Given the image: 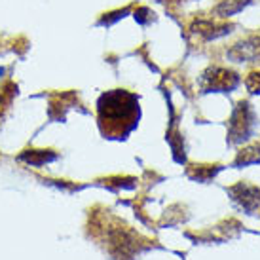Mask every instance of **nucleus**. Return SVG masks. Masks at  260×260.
Returning a JSON list of instances; mask_svg holds the SVG:
<instances>
[{
	"label": "nucleus",
	"instance_id": "nucleus-3",
	"mask_svg": "<svg viewBox=\"0 0 260 260\" xmlns=\"http://www.w3.org/2000/svg\"><path fill=\"white\" fill-rule=\"evenodd\" d=\"M239 74L222 67H209L200 76V89L203 93H230L239 86Z\"/></svg>",
	"mask_w": 260,
	"mask_h": 260
},
{
	"label": "nucleus",
	"instance_id": "nucleus-7",
	"mask_svg": "<svg viewBox=\"0 0 260 260\" xmlns=\"http://www.w3.org/2000/svg\"><path fill=\"white\" fill-rule=\"evenodd\" d=\"M253 0H222L217 8H215V15L218 17H230V15L239 14L243 8H247Z\"/></svg>",
	"mask_w": 260,
	"mask_h": 260
},
{
	"label": "nucleus",
	"instance_id": "nucleus-4",
	"mask_svg": "<svg viewBox=\"0 0 260 260\" xmlns=\"http://www.w3.org/2000/svg\"><path fill=\"white\" fill-rule=\"evenodd\" d=\"M226 57L234 63H260V35L238 40L226 51Z\"/></svg>",
	"mask_w": 260,
	"mask_h": 260
},
{
	"label": "nucleus",
	"instance_id": "nucleus-2",
	"mask_svg": "<svg viewBox=\"0 0 260 260\" xmlns=\"http://www.w3.org/2000/svg\"><path fill=\"white\" fill-rule=\"evenodd\" d=\"M256 114L253 107L247 101H239L230 116L228 122V143L230 145H241L251 139L256 127Z\"/></svg>",
	"mask_w": 260,
	"mask_h": 260
},
{
	"label": "nucleus",
	"instance_id": "nucleus-9",
	"mask_svg": "<svg viewBox=\"0 0 260 260\" xmlns=\"http://www.w3.org/2000/svg\"><path fill=\"white\" fill-rule=\"evenodd\" d=\"M57 158L51 150H29L21 154V159H25L30 166H42V164H48V161H53Z\"/></svg>",
	"mask_w": 260,
	"mask_h": 260
},
{
	"label": "nucleus",
	"instance_id": "nucleus-10",
	"mask_svg": "<svg viewBox=\"0 0 260 260\" xmlns=\"http://www.w3.org/2000/svg\"><path fill=\"white\" fill-rule=\"evenodd\" d=\"M245 87H247V91H249V93L260 95V73L258 71H254V73H251L249 76H247Z\"/></svg>",
	"mask_w": 260,
	"mask_h": 260
},
{
	"label": "nucleus",
	"instance_id": "nucleus-6",
	"mask_svg": "<svg viewBox=\"0 0 260 260\" xmlns=\"http://www.w3.org/2000/svg\"><path fill=\"white\" fill-rule=\"evenodd\" d=\"M190 30L198 35V37H202L203 40H217L220 37H226V35H230L232 32V25L228 23H215V21H207V19H200V21L192 23V27Z\"/></svg>",
	"mask_w": 260,
	"mask_h": 260
},
{
	"label": "nucleus",
	"instance_id": "nucleus-8",
	"mask_svg": "<svg viewBox=\"0 0 260 260\" xmlns=\"http://www.w3.org/2000/svg\"><path fill=\"white\" fill-rule=\"evenodd\" d=\"M254 164H260V145H251L243 148V150L238 154V158L234 161L236 167H247V166H254Z\"/></svg>",
	"mask_w": 260,
	"mask_h": 260
},
{
	"label": "nucleus",
	"instance_id": "nucleus-1",
	"mask_svg": "<svg viewBox=\"0 0 260 260\" xmlns=\"http://www.w3.org/2000/svg\"><path fill=\"white\" fill-rule=\"evenodd\" d=\"M141 118L139 97L127 89H112L97 101V122L107 139H125Z\"/></svg>",
	"mask_w": 260,
	"mask_h": 260
},
{
	"label": "nucleus",
	"instance_id": "nucleus-5",
	"mask_svg": "<svg viewBox=\"0 0 260 260\" xmlns=\"http://www.w3.org/2000/svg\"><path fill=\"white\" fill-rule=\"evenodd\" d=\"M234 202L241 205L247 213H253L254 209H258L260 205V190L253 184H247V182H238L226 190Z\"/></svg>",
	"mask_w": 260,
	"mask_h": 260
}]
</instances>
